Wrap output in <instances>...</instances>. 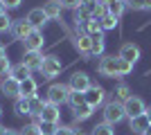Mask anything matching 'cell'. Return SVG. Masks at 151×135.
Returning a JSON list of instances; mask_svg holds the SVG:
<instances>
[{
  "label": "cell",
  "mask_w": 151,
  "mask_h": 135,
  "mask_svg": "<svg viewBox=\"0 0 151 135\" xmlns=\"http://www.w3.org/2000/svg\"><path fill=\"white\" fill-rule=\"evenodd\" d=\"M101 115H104V122L111 124V126H113V124H120L122 119L126 117V113H124V104L117 101V99L108 101L106 106H104V113H101Z\"/></svg>",
  "instance_id": "6da1fadb"
},
{
  "label": "cell",
  "mask_w": 151,
  "mask_h": 135,
  "mask_svg": "<svg viewBox=\"0 0 151 135\" xmlns=\"http://www.w3.org/2000/svg\"><path fill=\"white\" fill-rule=\"evenodd\" d=\"M97 70L104 77H120V59L117 56H101L97 63Z\"/></svg>",
  "instance_id": "7a4b0ae2"
},
{
  "label": "cell",
  "mask_w": 151,
  "mask_h": 135,
  "mask_svg": "<svg viewBox=\"0 0 151 135\" xmlns=\"http://www.w3.org/2000/svg\"><path fill=\"white\" fill-rule=\"evenodd\" d=\"M68 92H70V86L65 84H52L47 88V101L50 104H65L68 101Z\"/></svg>",
  "instance_id": "3957f363"
},
{
  "label": "cell",
  "mask_w": 151,
  "mask_h": 135,
  "mask_svg": "<svg viewBox=\"0 0 151 135\" xmlns=\"http://www.w3.org/2000/svg\"><path fill=\"white\" fill-rule=\"evenodd\" d=\"M124 113H126V117L129 119H133V117H140V115H145L147 113V106H145V101L140 99V97H129L124 101Z\"/></svg>",
  "instance_id": "277c9868"
},
{
  "label": "cell",
  "mask_w": 151,
  "mask_h": 135,
  "mask_svg": "<svg viewBox=\"0 0 151 135\" xmlns=\"http://www.w3.org/2000/svg\"><path fill=\"white\" fill-rule=\"evenodd\" d=\"M70 90H77V92H86L90 88V77L86 72H72V77H70Z\"/></svg>",
  "instance_id": "5b68a950"
},
{
  "label": "cell",
  "mask_w": 151,
  "mask_h": 135,
  "mask_svg": "<svg viewBox=\"0 0 151 135\" xmlns=\"http://www.w3.org/2000/svg\"><path fill=\"white\" fill-rule=\"evenodd\" d=\"M32 29H34V27H32L29 23H27V18H20V20H14V23H12V29H9V32H12V36H14V39L25 41L27 36L32 34Z\"/></svg>",
  "instance_id": "8992f818"
},
{
  "label": "cell",
  "mask_w": 151,
  "mask_h": 135,
  "mask_svg": "<svg viewBox=\"0 0 151 135\" xmlns=\"http://www.w3.org/2000/svg\"><path fill=\"white\" fill-rule=\"evenodd\" d=\"M41 72H43L45 79H52L61 72V61L57 56H43V65H41Z\"/></svg>",
  "instance_id": "52a82bcc"
},
{
  "label": "cell",
  "mask_w": 151,
  "mask_h": 135,
  "mask_svg": "<svg viewBox=\"0 0 151 135\" xmlns=\"http://www.w3.org/2000/svg\"><path fill=\"white\" fill-rule=\"evenodd\" d=\"M117 56H120L122 61H129L131 65H135L140 61V47L135 43H124L120 47V54H117Z\"/></svg>",
  "instance_id": "ba28073f"
},
{
  "label": "cell",
  "mask_w": 151,
  "mask_h": 135,
  "mask_svg": "<svg viewBox=\"0 0 151 135\" xmlns=\"http://www.w3.org/2000/svg\"><path fill=\"white\" fill-rule=\"evenodd\" d=\"M86 104L88 106H93V108H97L99 104H104V99H106V92H104V88L101 86H90L86 92Z\"/></svg>",
  "instance_id": "9c48e42d"
},
{
  "label": "cell",
  "mask_w": 151,
  "mask_h": 135,
  "mask_svg": "<svg viewBox=\"0 0 151 135\" xmlns=\"http://www.w3.org/2000/svg\"><path fill=\"white\" fill-rule=\"evenodd\" d=\"M23 47H25V52H41V47H43V32L41 29H32V34L23 41Z\"/></svg>",
  "instance_id": "30bf717a"
},
{
  "label": "cell",
  "mask_w": 151,
  "mask_h": 135,
  "mask_svg": "<svg viewBox=\"0 0 151 135\" xmlns=\"http://www.w3.org/2000/svg\"><path fill=\"white\" fill-rule=\"evenodd\" d=\"M0 88H2V95H5V97H12V99H18V97H20V81H16L14 77L2 79Z\"/></svg>",
  "instance_id": "8fae6325"
},
{
  "label": "cell",
  "mask_w": 151,
  "mask_h": 135,
  "mask_svg": "<svg viewBox=\"0 0 151 135\" xmlns=\"http://www.w3.org/2000/svg\"><path fill=\"white\" fill-rule=\"evenodd\" d=\"M129 129L135 135H147V131L151 129V122H149L147 115H140V117H133L131 122H129Z\"/></svg>",
  "instance_id": "7c38bea8"
},
{
  "label": "cell",
  "mask_w": 151,
  "mask_h": 135,
  "mask_svg": "<svg viewBox=\"0 0 151 135\" xmlns=\"http://www.w3.org/2000/svg\"><path fill=\"white\" fill-rule=\"evenodd\" d=\"M47 16H45V11H43V7H36V9H32L29 14H27V23H29L34 29H41V27L47 23Z\"/></svg>",
  "instance_id": "4fadbf2b"
},
{
  "label": "cell",
  "mask_w": 151,
  "mask_h": 135,
  "mask_svg": "<svg viewBox=\"0 0 151 135\" xmlns=\"http://www.w3.org/2000/svg\"><path fill=\"white\" fill-rule=\"evenodd\" d=\"M59 117H61V113H59V106L57 104H45V108H43V113H41V122H47V124H59Z\"/></svg>",
  "instance_id": "5bb4252c"
},
{
  "label": "cell",
  "mask_w": 151,
  "mask_h": 135,
  "mask_svg": "<svg viewBox=\"0 0 151 135\" xmlns=\"http://www.w3.org/2000/svg\"><path fill=\"white\" fill-rule=\"evenodd\" d=\"M23 63H25L32 72H34V70H41V65H43V54H41V52H25Z\"/></svg>",
  "instance_id": "9a60e30c"
},
{
  "label": "cell",
  "mask_w": 151,
  "mask_h": 135,
  "mask_svg": "<svg viewBox=\"0 0 151 135\" xmlns=\"http://www.w3.org/2000/svg\"><path fill=\"white\" fill-rule=\"evenodd\" d=\"M45 99L41 95H36V97H32L29 99V115L34 117V119H38V117H41V113H43V108H45Z\"/></svg>",
  "instance_id": "2e32d148"
},
{
  "label": "cell",
  "mask_w": 151,
  "mask_h": 135,
  "mask_svg": "<svg viewBox=\"0 0 151 135\" xmlns=\"http://www.w3.org/2000/svg\"><path fill=\"white\" fill-rule=\"evenodd\" d=\"M38 86H36V81H34V79H25V81H23V84H20V97H25V99H32V97H36L38 92Z\"/></svg>",
  "instance_id": "e0dca14e"
},
{
  "label": "cell",
  "mask_w": 151,
  "mask_h": 135,
  "mask_svg": "<svg viewBox=\"0 0 151 135\" xmlns=\"http://www.w3.org/2000/svg\"><path fill=\"white\" fill-rule=\"evenodd\" d=\"M12 77L16 79V81H20V84H23L25 79L32 77V70L27 68L25 63H18V65H14V68H12Z\"/></svg>",
  "instance_id": "ac0fdd59"
},
{
  "label": "cell",
  "mask_w": 151,
  "mask_h": 135,
  "mask_svg": "<svg viewBox=\"0 0 151 135\" xmlns=\"http://www.w3.org/2000/svg\"><path fill=\"white\" fill-rule=\"evenodd\" d=\"M61 9L63 7L59 5V0H47L43 5V11H45L47 18H59V16H61Z\"/></svg>",
  "instance_id": "d6986e66"
},
{
  "label": "cell",
  "mask_w": 151,
  "mask_h": 135,
  "mask_svg": "<svg viewBox=\"0 0 151 135\" xmlns=\"http://www.w3.org/2000/svg\"><path fill=\"white\" fill-rule=\"evenodd\" d=\"M106 9H108V14H111L113 18L120 20V16L124 14V9H126V0H113V2H108V5H106Z\"/></svg>",
  "instance_id": "ffe728a7"
},
{
  "label": "cell",
  "mask_w": 151,
  "mask_h": 135,
  "mask_svg": "<svg viewBox=\"0 0 151 135\" xmlns=\"http://www.w3.org/2000/svg\"><path fill=\"white\" fill-rule=\"evenodd\" d=\"M72 18H75V23H77V25L86 27V25L90 23V20H93V16H90V14L86 11L83 7H77V9H75V14H72Z\"/></svg>",
  "instance_id": "44dd1931"
},
{
  "label": "cell",
  "mask_w": 151,
  "mask_h": 135,
  "mask_svg": "<svg viewBox=\"0 0 151 135\" xmlns=\"http://www.w3.org/2000/svg\"><path fill=\"white\" fill-rule=\"evenodd\" d=\"M75 45H77V50L81 52L83 56H90V45H93V41H90V36H88V34L79 36V39L75 41Z\"/></svg>",
  "instance_id": "7402d4cb"
},
{
  "label": "cell",
  "mask_w": 151,
  "mask_h": 135,
  "mask_svg": "<svg viewBox=\"0 0 151 135\" xmlns=\"http://www.w3.org/2000/svg\"><path fill=\"white\" fill-rule=\"evenodd\" d=\"M93 45H90V56H101L104 54V36H90Z\"/></svg>",
  "instance_id": "603a6c76"
},
{
  "label": "cell",
  "mask_w": 151,
  "mask_h": 135,
  "mask_svg": "<svg viewBox=\"0 0 151 135\" xmlns=\"http://www.w3.org/2000/svg\"><path fill=\"white\" fill-rule=\"evenodd\" d=\"M68 104L72 106V110L79 108V106L86 104V95H83V92H77V90H70L68 92Z\"/></svg>",
  "instance_id": "cb8c5ba5"
},
{
  "label": "cell",
  "mask_w": 151,
  "mask_h": 135,
  "mask_svg": "<svg viewBox=\"0 0 151 135\" xmlns=\"http://www.w3.org/2000/svg\"><path fill=\"white\" fill-rule=\"evenodd\" d=\"M93 106H88V104H83V106H79V108H75V122H86L90 115H93Z\"/></svg>",
  "instance_id": "d4e9b609"
},
{
  "label": "cell",
  "mask_w": 151,
  "mask_h": 135,
  "mask_svg": "<svg viewBox=\"0 0 151 135\" xmlns=\"http://www.w3.org/2000/svg\"><path fill=\"white\" fill-rule=\"evenodd\" d=\"M14 113H16V115H29V99L18 97L16 104H14Z\"/></svg>",
  "instance_id": "484cf974"
},
{
  "label": "cell",
  "mask_w": 151,
  "mask_h": 135,
  "mask_svg": "<svg viewBox=\"0 0 151 135\" xmlns=\"http://www.w3.org/2000/svg\"><path fill=\"white\" fill-rule=\"evenodd\" d=\"M83 29H86V34H88V36H101V32H104V29H101V23H99V20H95V18L90 20Z\"/></svg>",
  "instance_id": "4316f807"
},
{
  "label": "cell",
  "mask_w": 151,
  "mask_h": 135,
  "mask_svg": "<svg viewBox=\"0 0 151 135\" xmlns=\"http://www.w3.org/2000/svg\"><path fill=\"white\" fill-rule=\"evenodd\" d=\"M129 97H131V90H129V86H126V84H120L117 88H115V99H117V101L124 104Z\"/></svg>",
  "instance_id": "83f0119b"
},
{
  "label": "cell",
  "mask_w": 151,
  "mask_h": 135,
  "mask_svg": "<svg viewBox=\"0 0 151 135\" xmlns=\"http://www.w3.org/2000/svg\"><path fill=\"white\" fill-rule=\"evenodd\" d=\"M12 68H14V65L9 63V59H7V56H2V59H0V79L12 77Z\"/></svg>",
  "instance_id": "f1b7e54d"
},
{
  "label": "cell",
  "mask_w": 151,
  "mask_h": 135,
  "mask_svg": "<svg viewBox=\"0 0 151 135\" xmlns=\"http://www.w3.org/2000/svg\"><path fill=\"white\" fill-rule=\"evenodd\" d=\"M93 135H115V131H113V126H111V124H97V126H95L93 129Z\"/></svg>",
  "instance_id": "f546056e"
},
{
  "label": "cell",
  "mask_w": 151,
  "mask_h": 135,
  "mask_svg": "<svg viewBox=\"0 0 151 135\" xmlns=\"http://www.w3.org/2000/svg\"><path fill=\"white\" fill-rule=\"evenodd\" d=\"M99 23H101V29H104V32H108V29H115V27H117V18H113L111 14H106Z\"/></svg>",
  "instance_id": "4dcf8cb0"
},
{
  "label": "cell",
  "mask_w": 151,
  "mask_h": 135,
  "mask_svg": "<svg viewBox=\"0 0 151 135\" xmlns=\"http://www.w3.org/2000/svg\"><path fill=\"white\" fill-rule=\"evenodd\" d=\"M57 129H59V124H47V122H41V119H38V131L43 135H54Z\"/></svg>",
  "instance_id": "1f68e13d"
},
{
  "label": "cell",
  "mask_w": 151,
  "mask_h": 135,
  "mask_svg": "<svg viewBox=\"0 0 151 135\" xmlns=\"http://www.w3.org/2000/svg\"><path fill=\"white\" fill-rule=\"evenodd\" d=\"M12 23H14V20L9 18L7 14H2V16H0V34H2V32H9V29H12Z\"/></svg>",
  "instance_id": "d6a6232c"
},
{
  "label": "cell",
  "mask_w": 151,
  "mask_h": 135,
  "mask_svg": "<svg viewBox=\"0 0 151 135\" xmlns=\"http://www.w3.org/2000/svg\"><path fill=\"white\" fill-rule=\"evenodd\" d=\"M126 7L133 11H142L145 9V0H126Z\"/></svg>",
  "instance_id": "836d02e7"
},
{
  "label": "cell",
  "mask_w": 151,
  "mask_h": 135,
  "mask_svg": "<svg viewBox=\"0 0 151 135\" xmlns=\"http://www.w3.org/2000/svg\"><path fill=\"white\" fill-rule=\"evenodd\" d=\"M59 5H61L63 9H72V11H75L77 7L81 5V0H59Z\"/></svg>",
  "instance_id": "e575fe53"
},
{
  "label": "cell",
  "mask_w": 151,
  "mask_h": 135,
  "mask_svg": "<svg viewBox=\"0 0 151 135\" xmlns=\"http://www.w3.org/2000/svg\"><path fill=\"white\" fill-rule=\"evenodd\" d=\"M20 135H41V131H38V124H27L25 129L20 131Z\"/></svg>",
  "instance_id": "d590c367"
},
{
  "label": "cell",
  "mask_w": 151,
  "mask_h": 135,
  "mask_svg": "<svg viewBox=\"0 0 151 135\" xmlns=\"http://www.w3.org/2000/svg\"><path fill=\"white\" fill-rule=\"evenodd\" d=\"M120 59V56H117ZM131 70H133V65L129 63V61H122L120 59V77H124V74H131Z\"/></svg>",
  "instance_id": "8d00e7d4"
},
{
  "label": "cell",
  "mask_w": 151,
  "mask_h": 135,
  "mask_svg": "<svg viewBox=\"0 0 151 135\" xmlns=\"http://www.w3.org/2000/svg\"><path fill=\"white\" fill-rule=\"evenodd\" d=\"M20 2H23V0H2V5H5L7 9H18Z\"/></svg>",
  "instance_id": "74e56055"
},
{
  "label": "cell",
  "mask_w": 151,
  "mask_h": 135,
  "mask_svg": "<svg viewBox=\"0 0 151 135\" xmlns=\"http://www.w3.org/2000/svg\"><path fill=\"white\" fill-rule=\"evenodd\" d=\"M54 135H72V129H70V126H59Z\"/></svg>",
  "instance_id": "f35d334b"
},
{
  "label": "cell",
  "mask_w": 151,
  "mask_h": 135,
  "mask_svg": "<svg viewBox=\"0 0 151 135\" xmlns=\"http://www.w3.org/2000/svg\"><path fill=\"white\" fill-rule=\"evenodd\" d=\"M2 56H7V47L0 43V59H2Z\"/></svg>",
  "instance_id": "ab89813d"
},
{
  "label": "cell",
  "mask_w": 151,
  "mask_h": 135,
  "mask_svg": "<svg viewBox=\"0 0 151 135\" xmlns=\"http://www.w3.org/2000/svg\"><path fill=\"white\" fill-rule=\"evenodd\" d=\"M5 135H20V133H18V131H14V129H7Z\"/></svg>",
  "instance_id": "60d3db41"
},
{
  "label": "cell",
  "mask_w": 151,
  "mask_h": 135,
  "mask_svg": "<svg viewBox=\"0 0 151 135\" xmlns=\"http://www.w3.org/2000/svg\"><path fill=\"white\" fill-rule=\"evenodd\" d=\"M2 14H7V7L2 5V0H0V16H2Z\"/></svg>",
  "instance_id": "b9f144b4"
},
{
  "label": "cell",
  "mask_w": 151,
  "mask_h": 135,
  "mask_svg": "<svg viewBox=\"0 0 151 135\" xmlns=\"http://www.w3.org/2000/svg\"><path fill=\"white\" fill-rule=\"evenodd\" d=\"M145 9H151V0H145Z\"/></svg>",
  "instance_id": "7bdbcfd3"
},
{
  "label": "cell",
  "mask_w": 151,
  "mask_h": 135,
  "mask_svg": "<svg viewBox=\"0 0 151 135\" xmlns=\"http://www.w3.org/2000/svg\"><path fill=\"white\" fill-rule=\"evenodd\" d=\"M72 135H83V131H77V129H72Z\"/></svg>",
  "instance_id": "ee69618b"
},
{
  "label": "cell",
  "mask_w": 151,
  "mask_h": 135,
  "mask_svg": "<svg viewBox=\"0 0 151 135\" xmlns=\"http://www.w3.org/2000/svg\"><path fill=\"white\" fill-rule=\"evenodd\" d=\"M145 115L149 117V122H151V106H149V108H147V113H145Z\"/></svg>",
  "instance_id": "f6af8a7d"
},
{
  "label": "cell",
  "mask_w": 151,
  "mask_h": 135,
  "mask_svg": "<svg viewBox=\"0 0 151 135\" xmlns=\"http://www.w3.org/2000/svg\"><path fill=\"white\" fill-rule=\"evenodd\" d=\"M5 131H7L5 126H0V135H5Z\"/></svg>",
  "instance_id": "bcb514c9"
},
{
  "label": "cell",
  "mask_w": 151,
  "mask_h": 135,
  "mask_svg": "<svg viewBox=\"0 0 151 135\" xmlns=\"http://www.w3.org/2000/svg\"><path fill=\"white\" fill-rule=\"evenodd\" d=\"M101 2H104V5H108V2H113V0H101Z\"/></svg>",
  "instance_id": "7dc6e473"
},
{
  "label": "cell",
  "mask_w": 151,
  "mask_h": 135,
  "mask_svg": "<svg viewBox=\"0 0 151 135\" xmlns=\"http://www.w3.org/2000/svg\"><path fill=\"white\" fill-rule=\"evenodd\" d=\"M147 135H151V129H149V131H147Z\"/></svg>",
  "instance_id": "c3c4849f"
},
{
  "label": "cell",
  "mask_w": 151,
  "mask_h": 135,
  "mask_svg": "<svg viewBox=\"0 0 151 135\" xmlns=\"http://www.w3.org/2000/svg\"><path fill=\"white\" fill-rule=\"evenodd\" d=\"M0 115H2V108H0Z\"/></svg>",
  "instance_id": "681fc988"
},
{
  "label": "cell",
  "mask_w": 151,
  "mask_h": 135,
  "mask_svg": "<svg viewBox=\"0 0 151 135\" xmlns=\"http://www.w3.org/2000/svg\"><path fill=\"white\" fill-rule=\"evenodd\" d=\"M0 84H2V79H0Z\"/></svg>",
  "instance_id": "f907efd6"
},
{
  "label": "cell",
  "mask_w": 151,
  "mask_h": 135,
  "mask_svg": "<svg viewBox=\"0 0 151 135\" xmlns=\"http://www.w3.org/2000/svg\"><path fill=\"white\" fill-rule=\"evenodd\" d=\"M41 135H43V133H41Z\"/></svg>",
  "instance_id": "816d5d0a"
}]
</instances>
